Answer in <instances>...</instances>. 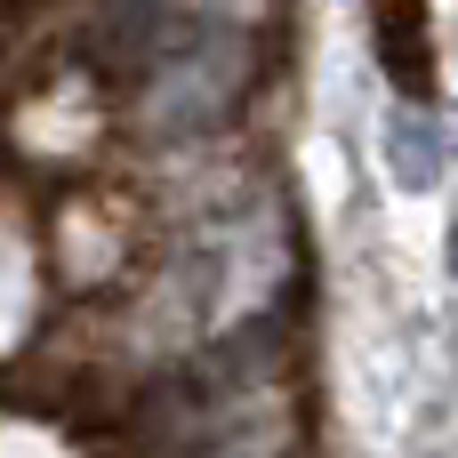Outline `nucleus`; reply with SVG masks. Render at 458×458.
I'll list each match as a JSON object with an SVG mask.
<instances>
[{"label":"nucleus","mask_w":458,"mask_h":458,"mask_svg":"<svg viewBox=\"0 0 458 458\" xmlns=\"http://www.w3.org/2000/svg\"><path fill=\"white\" fill-rule=\"evenodd\" d=\"M451 282H458V209H451Z\"/></svg>","instance_id":"nucleus-4"},{"label":"nucleus","mask_w":458,"mask_h":458,"mask_svg":"<svg viewBox=\"0 0 458 458\" xmlns=\"http://www.w3.org/2000/svg\"><path fill=\"white\" fill-rule=\"evenodd\" d=\"M386 169H394V185H403V193L443 185L451 145H443V129H435V113H427V105H394V113H386Z\"/></svg>","instance_id":"nucleus-3"},{"label":"nucleus","mask_w":458,"mask_h":458,"mask_svg":"<svg viewBox=\"0 0 458 458\" xmlns=\"http://www.w3.org/2000/svg\"><path fill=\"white\" fill-rule=\"evenodd\" d=\"M217 40H233V32L225 24H201L185 48H169V64H161V121L169 129H193V121H217L225 113L233 81H217Z\"/></svg>","instance_id":"nucleus-1"},{"label":"nucleus","mask_w":458,"mask_h":458,"mask_svg":"<svg viewBox=\"0 0 458 458\" xmlns=\"http://www.w3.org/2000/svg\"><path fill=\"white\" fill-rule=\"evenodd\" d=\"M370 8V40H378V64L394 81L403 105H427L435 89V48H427V0H362Z\"/></svg>","instance_id":"nucleus-2"}]
</instances>
